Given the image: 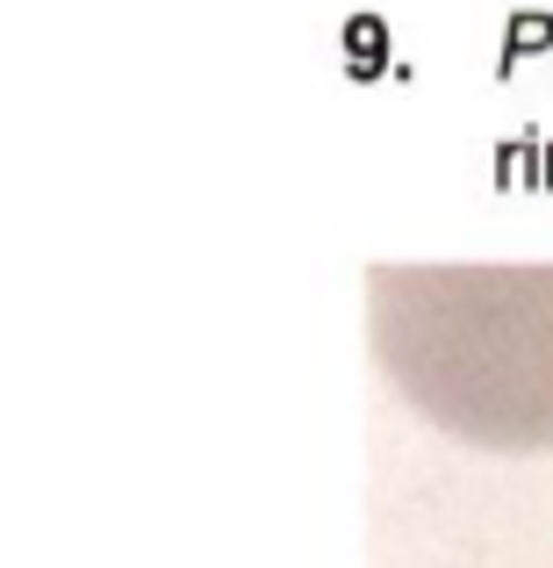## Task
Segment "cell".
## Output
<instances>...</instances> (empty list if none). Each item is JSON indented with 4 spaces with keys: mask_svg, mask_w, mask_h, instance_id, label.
Masks as SVG:
<instances>
[{
    "mask_svg": "<svg viewBox=\"0 0 553 568\" xmlns=\"http://www.w3.org/2000/svg\"><path fill=\"white\" fill-rule=\"evenodd\" d=\"M367 338L446 439L553 454V266H373Z\"/></svg>",
    "mask_w": 553,
    "mask_h": 568,
    "instance_id": "obj_1",
    "label": "cell"
}]
</instances>
